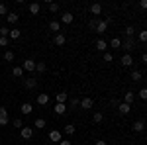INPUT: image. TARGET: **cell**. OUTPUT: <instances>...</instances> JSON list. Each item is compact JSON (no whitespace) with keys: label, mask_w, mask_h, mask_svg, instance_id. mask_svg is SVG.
<instances>
[{"label":"cell","mask_w":147,"mask_h":145,"mask_svg":"<svg viewBox=\"0 0 147 145\" xmlns=\"http://www.w3.org/2000/svg\"><path fill=\"white\" fill-rule=\"evenodd\" d=\"M137 96H139L141 100H147V88H141L139 92H137Z\"/></svg>","instance_id":"f35d334b"},{"label":"cell","mask_w":147,"mask_h":145,"mask_svg":"<svg viewBox=\"0 0 147 145\" xmlns=\"http://www.w3.org/2000/svg\"><path fill=\"white\" fill-rule=\"evenodd\" d=\"M55 100H57V104H65L69 100V94L67 92H59V94H55Z\"/></svg>","instance_id":"ac0fdd59"},{"label":"cell","mask_w":147,"mask_h":145,"mask_svg":"<svg viewBox=\"0 0 147 145\" xmlns=\"http://www.w3.org/2000/svg\"><path fill=\"white\" fill-rule=\"evenodd\" d=\"M65 41H67L65 34H55V39H53V43H55V45H65Z\"/></svg>","instance_id":"44dd1931"},{"label":"cell","mask_w":147,"mask_h":145,"mask_svg":"<svg viewBox=\"0 0 147 145\" xmlns=\"http://www.w3.org/2000/svg\"><path fill=\"white\" fill-rule=\"evenodd\" d=\"M104 61H106V63H112V61H114L112 53H104Z\"/></svg>","instance_id":"60d3db41"},{"label":"cell","mask_w":147,"mask_h":145,"mask_svg":"<svg viewBox=\"0 0 147 145\" xmlns=\"http://www.w3.org/2000/svg\"><path fill=\"white\" fill-rule=\"evenodd\" d=\"M120 63H122L124 67H131V65H134V59H131V55H129V53H125V55H122Z\"/></svg>","instance_id":"9c48e42d"},{"label":"cell","mask_w":147,"mask_h":145,"mask_svg":"<svg viewBox=\"0 0 147 145\" xmlns=\"http://www.w3.org/2000/svg\"><path fill=\"white\" fill-rule=\"evenodd\" d=\"M141 71H131V80H141Z\"/></svg>","instance_id":"836d02e7"},{"label":"cell","mask_w":147,"mask_h":145,"mask_svg":"<svg viewBox=\"0 0 147 145\" xmlns=\"http://www.w3.org/2000/svg\"><path fill=\"white\" fill-rule=\"evenodd\" d=\"M118 112H120V116H127V114L131 112V106H129V104H125V102H122V104L118 106Z\"/></svg>","instance_id":"ba28073f"},{"label":"cell","mask_w":147,"mask_h":145,"mask_svg":"<svg viewBox=\"0 0 147 145\" xmlns=\"http://www.w3.org/2000/svg\"><path fill=\"white\" fill-rule=\"evenodd\" d=\"M134 45H136V39H134V37H125L124 41H122V49L131 51V49H134Z\"/></svg>","instance_id":"5b68a950"},{"label":"cell","mask_w":147,"mask_h":145,"mask_svg":"<svg viewBox=\"0 0 147 145\" xmlns=\"http://www.w3.org/2000/svg\"><path fill=\"white\" fill-rule=\"evenodd\" d=\"M49 100H51L49 94H37V104H39V106H47Z\"/></svg>","instance_id":"5bb4252c"},{"label":"cell","mask_w":147,"mask_h":145,"mask_svg":"<svg viewBox=\"0 0 147 145\" xmlns=\"http://www.w3.org/2000/svg\"><path fill=\"white\" fill-rule=\"evenodd\" d=\"M61 139H63V135H61V132H59V129H51V132H49V141L59 143Z\"/></svg>","instance_id":"8992f818"},{"label":"cell","mask_w":147,"mask_h":145,"mask_svg":"<svg viewBox=\"0 0 147 145\" xmlns=\"http://www.w3.org/2000/svg\"><path fill=\"white\" fill-rule=\"evenodd\" d=\"M145 110H147V106H145Z\"/></svg>","instance_id":"7dc6e473"},{"label":"cell","mask_w":147,"mask_h":145,"mask_svg":"<svg viewBox=\"0 0 147 145\" xmlns=\"http://www.w3.org/2000/svg\"><path fill=\"white\" fill-rule=\"evenodd\" d=\"M8 43H10L8 37H0V47H8Z\"/></svg>","instance_id":"ab89813d"},{"label":"cell","mask_w":147,"mask_h":145,"mask_svg":"<svg viewBox=\"0 0 147 145\" xmlns=\"http://www.w3.org/2000/svg\"><path fill=\"white\" fill-rule=\"evenodd\" d=\"M136 34V28L134 26H125V37H134Z\"/></svg>","instance_id":"4dcf8cb0"},{"label":"cell","mask_w":147,"mask_h":145,"mask_svg":"<svg viewBox=\"0 0 147 145\" xmlns=\"http://www.w3.org/2000/svg\"><path fill=\"white\" fill-rule=\"evenodd\" d=\"M12 75H14V77H16V78L24 77V69H22V67H18V65H16V67L12 69Z\"/></svg>","instance_id":"4316f807"},{"label":"cell","mask_w":147,"mask_h":145,"mask_svg":"<svg viewBox=\"0 0 147 145\" xmlns=\"http://www.w3.org/2000/svg\"><path fill=\"white\" fill-rule=\"evenodd\" d=\"M22 69H24V73H26V71H28V73H34L35 71V61L34 59H26L22 63Z\"/></svg>","instance_id":"3957f363"},{"label":"cell","mask_w":147,"mask_h":145,"mask_svg":"<svg viewBox=\"0 0 147 145\" xmlns=\"http://www.w3.org/2000/svg\"><path fill=\"white\" fill-rule=\"evenodd\" d=\"M94 145H108V143H106L104 139H96V141H94Z\"/></svg>","instance_id":"ee69618b"},{"label":"cell","mask_w":147,"mask_h":145,"mask_svg":"<svg viewBox=\"0 0 147 145\" xmlns=\"http://www.w3.org/2000/svg\"><path fill=\"white\" fill-rule=\"evenodd\" d=\"M141 63H145V65H147V53H143V55H141Z\"/></svg>","instance_id":"bcb514c9"},{"label":"cell","mask_w":147,"mask_h":145,"mask_svg":"<svg viewBox=\"0 0 147 145\" xmlns=\"http://www.w3.org/2000/svg\"><path fill=\"white\" fill-rule=\"evenodd\" d=\"M73 20H75V16H73L71 12H63V14H61V22L63 24H73Z\"/></svg>","instance_id":"7c38bea8"},{"label":"cell","mask_w":147,"mask_h":145,"mask_svg":"<svg viewBox=\"0 0 147 145\" xmlns=\"http://www.w3.org/2000/svg\"><path fill=\"white\" fill-rule=\"evenodd\" d=\"M20 35H22V32L18 30V28H14V30H10V35H8V39H20Z\"/></svg>","instance_id":"d4e9b609"},{"label":"cell","mask_w":147,"mask_h":145,"mask_svg":"<svg viewBox=\"0 0 147 145\" xmlns=\"http://www.w3.org/2000/svg\"><path fill=\"white\" fill-rule=\"evenodd\" d=\"M94 32H96V34H106V32H108V20H96Z\"/></svg>","instance_id":"6da1fadb"},{"label":"cell","mask_w":147,"mask_h":145,"mask_svg":"<svg viewBox=\"0 0 147 145\" xmlns=\"http://www.w3.org/2000/svg\"><path fill=\"white\" fill-rule=\"evenodd\" d=\"M79 104H80L79 98H71V100H69V108H77Z\"/></svg>","instance_id":"e575fe53"},{"label":"cell","mask_w":147,"mask_h":145,"mask_svg":"<svg viewBox=\"0 0 147 145\" xmlns=\"http://www.w3.org/2000/svg\"><path fill=\"white\" fill-rule=\"evenodd\" d=\"M104 120V116H102V112H94V116H92V122L94 123H100Z\"/></svg>","instance_id":"f546056e"},{"label":"cell","mask_w":147,"mask_h":145,"mask_svg":"<svg viewBox=\"0 0 147 145\" xmlns=\"http://www.w3.org/2000/svg\"><path fill=\"white\" fill-rule=\"evenodd\" d=\"M14 125H16L18 129H22V127H24V120H22V118H16V120H14Z\"/></svg>","instance_id":"74e56055"},{"label":"cell","mask_w":147,"mask_h":145,"mask_svg":"<svg viewBox=\"0 0 147 145\" xmlns=\"http://www.w3.org/2000/svg\"><path fill=\"white\" fill-rule=\"evenodd\" d=\"M35 71H37V73H45L47 65H45V63H35Z\"/></svg>","instance_id":"d6a6232c"},{"label":"cell","mask_w":147,"mask_h":145,"mask_svg":"<svg viewBox=\"0 0 147 145\" xmlns=\"http://www.w3.org/2000/svg\"><path fill=\"white\" fill-rule=\"evenodd\" d=\"M139 6H141V10H147V0H141Z\"/></svg>","instance_id":"7bdbcfd3"},{"label":"cell","mask_w":147,"mask_h":145,"mask_svg":"<svg viewBox=\"0 0 147 145\" xmlns=\"http://www.w3.org/2000/svg\"><path fill=\"white\" fill-rule=\"evenodd\" d=\"M94 49H96V51H102V53H106V49H108V43H106L104 39H98V41L94 43Z\"/></svg>","instance_id":"30bf717a"},{"label":"cell","mask_w":147,"mask_h":145,"mask_svg":"<svg viewBox=\"0 0 147 145\" xmlns=\"http://www.w3.org/2000/svg\"><path fill=\"white\" fill-rule=\"evenodd\" d=\"M67 104H55V108H53V112H55L57 116H65L67 114Z\"/></svg>","instance_id":"52a82bcc"},{"label":"cell","mask_w":147,"mask_h":145,"mask_svg":"<svg viewBox=\"0 0 147 145\" xmlns=\"http://www.w3.org/2000/svg\"><path fill=\"white\" fill-rule=\"evenodd\" d=\"M20 137L22 139H32L34 137V127L32 125H24L22 129H20Z\"/></svg>","instance_id":"7a4b0ae2"},{"label":"cell","mask_w":147,"mask_h":145,"mask_svg":"<svg viewBox=\"0 0 147 145\" xmlns=\"http://www.w3.org/2000/svg\"><path fill=\"white\" fill-rule=\"evenodd\" d=\"M79 106L82 110H92V108H94V100H92V98H80Z\"/></svg>","instance_id":"277c9868"},{"label":"cell","mask_w":147,"mask_h":145,"mask_svg":"<svg viewBox=\"0 0 147 145\" xmlns=\"http://www.w3.org/2000/svg\"><path fill=\"white\" fill-rule=\"evenodd\" d=\"M0 16H8V6L0 2Z\"/></svg>","instance_id":"8d00e7d4"},{"label":"cell","mask_w":147,"mask_h":145,"mask_svg":"<svg viewBox=\"0 0 147 145\" xmlns=\"http://www.w3.org/2000/svg\"><path fill=\"white\" fill-rule=\"evenodd\" d=\"M90 14H92V16H100V14H102V4L94 2V4L90 6Z\"/></svg>","instance_id":"9a60e30c"},{"label":"cell","mask_w":147,"mask_h":145,"mask_svg":"<svg viewBox=\"0 0 147 145\" xmlns=\"http://www.w3.org/2000/svg\"><path fill=\"white\" fill-rule=\"evenodd\" d=\"M139 41H141V43H147V30L139 32Z\"/></svg>","instance_id":"d590c367"},{"label":"cell","mask_w":147,"mask_h":145,"mask_svg":"<svg viewBox=\"0 0 147 145\" xmlns=\"http://www.w3.org/2000/svg\"><path fill=\"white\" fill-rule=\"evenodd\" d=\"M24 86H26V88H35V86H37V80H35L34 77L26 78V80H24Z\"/></svg>","instance_id":"ffe728a7"},{"label":"cell","mask_w":147,"mask_h":145,"mask_svg":"<svg viewBox=\"0 0 147 145\" xmlns=\"http://www.w3.org/2000/svg\"><path fill=\"white\" fill-rule=\"evenodd\" d=\"M59 145H73V143H71L69 139H61V141H59Z\"/></svg>","instance_id":"f6af8a7d"},{"label":"cell","mask_w":147,"mask_h":145,"mask_svg":"<svg viewBox=\"0 0 147 145\" xmlns=\"http://www.w3.org/2000/svg\"><path fill=\"white\" fill-rule=\"evenodd\" d=\"M14 59H16V55H14V51H6V53H4V61H8V63H12Z\"/></svg>","instance_id":"1f68e13d"},{"label":"cell","mask_w":147,"mask_h":145,"mask_svg":"<svg viewBox=\"0 0 147 145\" xmlns=\"http://www.w3.org/2000/svg\"><path fill=\"white\" fill-rule=\"evenodd\" d=\"M49 30H51V32H55V34H61V22H57V20L49 22Z\"/></svg>","instance_id":"d6986e66"},{"label":"cell","mask_w":147,"mask_h":145,"mask_svg":"<svg viewBox=\"0 0 147 145\" xmlns=\"http://www.w3.org/2000/svg\"><path fill=\"white\" fill-rule=\"evenodd\" d=\"M20 110H22V114H24V116H30V114L34 112V106H32L30 102H24V104H22V108H20Z\"/></svg>","instance_id":"4fadbf2b"},{"label":"cell","mask_w":147,"mask_h":145,"mask_svg":"<svg viewBox=\"0 0 147 145\" xmlns=\"http://www.w3.org/2000/svg\"><path fill=\"white\" fill-rule=\"evenodd\" d=\"M6 20H8V24H16L18 20H20V16H18L16 12H8V16H6Z\"/></svg>","instance_id":"cb8c5ba5"},{"label":"cell","mask_w":147,"mask_h":145,"mask_svg":"<svg viewBox=\"0 0 147 145\" xmlns=\"http://www.w3.org/2000/svg\"><path fill=\"white\" fill-rule=\"evenodd\" d=\"M45 125H47V122L43 120V118H37V120L34 122V129H43Z\"/></svg>","instance_id":"603a6c76"},{"label":"cell","mask_w":147,"mask_h":145,"mask_svg":"<svg viewBox=\"0 0 147 145\" xmlns=\"http://www.w3.org/2000/svg\"><path fill=\"white\" fill-rule=\"evenodd\" d=\"M8 123V110L0 106V125H6Z\"/></svg>","instance_id":"8fae6325"},{"label":"cell","mask_w":147,"mask_h":145,"mask_svg":"<svg viewBox=\"0 0 147 145\" xmlns=\"http://www.w3.org/2000/svg\"><path fill=\"white\" fill-rule=\"evenodd\" d=\"M110 47H114V49H120V47H122V39H120V37H114L112 41H110Z\"/></svg>","instance_id":"83f0119b"},{"label":"cell","mask_w":147,"mask_h":145,"mask_svg":"<svg viewBox=\"0 0 147 145\" xmlns=\"http://www.w3.org/2000/svg\"><path fill=\"white\" fill-rule=\"evenodd\" d=\"M131 129H134V132H143V129H145V122H143V120H137V122H134Z\"/></svg>","instance_id":"e0dca14e"},{"label":"cell","mask_w":147,"mask_h":145,"mask_svg":"<svg viewBox=\"0 0 147 145\" xmlns=\"http://www.w3.org/2000/svg\"><path fill=\"white\" fill-rule=\"evenodd\" d=\"M110 106H112V108H118V106H120V102L116 100V98H112V100H110Z\"/></svg>","instance_id":"b9f144b4"},{"label":"cell","mask_w":147,"mask_h":145,"mask_svg":"<svg viewBox=\"0 0 147 145\" xmlns=\"http://www.w3.org/2000/svg\"><path fill=\"white\" fill-rule=\"evenodd\" d=\"M47 8H49V12H53V14H57V12H59V8H61V6H59V4H57V2H49V4H47Z\"/></svg>","instance_id":"f1b7e54d"},{"label":"cell","mask_w":147,"mask_h":145,"mask_svg":"<svg viewBox=\"0 0 147 145\" xmlns=\"http://www.w3.org/2000/svg\"><path fill=\"white\" fill-rule=\"evenodd\" d=\"M28 10H30V14H39V10H41V6H39V4H37V2H32V4H30V6H28Z\"/></svg>","instance_id":"7402d4cb"},{"label":"cell","mask_w":147,"mask_h":145,"mask_svg":"<svg viewBox=\"0 0 147 145\" xmlns=\"http://www.w3.org/2000/svg\"><path fill=\"white\" fill-rule=\"evenodd\" d=\"M63 132H65L67 135H73L75 132H77V127H75V123H67V125L63 127Z\"/></svg>","instance_id":"484cf974"},{"label":"cell","mask_w":147,"mask_h":145,"mask_svg":"<svg viewBox=\"0 0 147 145\" xmlns=\"http://www.w3.org/2000/svg\"><path fill=\"white\" fill-rule=\"evenodd\" d=\"M134 100H136V94H134L131 90H127V92L124 94V102H125V104H129V106H131V104H134Z\"/></svg>","instance_id":"2e32d148"}]
</instances>
